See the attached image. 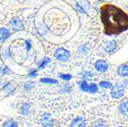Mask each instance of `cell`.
I'll list each match as a JSON object with an SVG mask.
<instances>
[{"label":"cell","instance_id":"obj_10","mask_svg":"<svg viewBox=\"0 0 128 127\" xmlns=\"http://www.w3.org/2000/svg\"><path fill=\"white\" fill-rule=\"evenodd\" d=\"M30 105L29 103H24L20 108V114L22 116H27L30 114Z\"/></svg>","mask_w":128,"mask_h":127},{"label":"cell","instance_id":"obj_4","mask_svg":"<svg viewBox=\"0 0 128 127\" xmlns=\"http://www.w3.org/2000/svg\"><path fill=\"white\" fill-rule=\"evenodd\" d=\"M11 26H12V29H13L14 32L21 30L24 28V22H22V21L21 19H19V18H14V19L11 21Z\"/></svg>","mask_w":128,"mask_h":127},{"label":"cell","instance_id":"obj_17","mask_svg":"<svg viewBox=\"0 0 128 127\" xmlns=\"http://www.w3.org/2000/svg\"><path fill=\"white\" fill-rule=\"evenodd\" d=\"M40 82H44V83H51V84H56V83H58V80H54V79H50V78L40 79Z\"/></svg>","mask_w":128,"mask_h":127},{"label":"cell","instance_id":"obj_3","mask_svg":"<svg viewBox=\"0 0 128 127\" xmlns=\"http://www.w3.org/2000/svg\"><path fill=\"white\" fill-rule=\"evenodd\" d=\"M124 88L123 86L119 84H116L115 85L112 90H111V96L113 98H116V100H118V98H121L124 95Z\"/></svg>","mask_w":128,"mask_h":127},{"label":"cell","instance_id":"obj_15","mask_svg":"<svg viewBox=\"0 0 128 127\" xmlns=\"http://www.w3.org/2000/svg\"><path fill=\"white\" fill-rule=\"evenodd\" d=\"M3 127H18V124L13 119H8L3 124Z\"/></svg>","mask_w":128,"mask_h":127},{"label":"cell","instance_id":"obj_21","mask_svg":"<svg viewBox=\"0 0 128 127\" xmlns=\"http://www.w3.org/2000/svg\"><path fill=\"white\" fill-rule=\"evenodd\" d=\"M89 91H90V92H92V93H95V92H97V91H98V86H97L95 83H92V84H90Z\"/></svg>","mask_w":128,"mask_h":127},{"label":"cell","instance_id":"obj_9","mask_svg":"<svg viewBox=\"0 0 128 127\" xmlns=\"http://www.w3.org/2000/svg\"><path fill=\"white\" fill-rule=\"evenodd\" d=\"M71 127H85V121L82 117H77L73 121Z\"/></svg>","mask_w":128,"mask_h":127},{"label":"cell","instance_id":"obj_18","mask_svg":"<svg viewBox=\"0 0 128 127\" xmlns=\"http://www.w3.org/2000/svg\"><path fill=\"white\" fill-rule=\"evenodd\" d=\"M100 87L102 88H105V89H108V88H111L112 87V84L108 82H105V80H102L100 82Z\"/></svg>","mask_w":128,"mask_h":127},{"label":"cell","instance_id":"obj_25","mask_svg":"<svg viewBox=\"0 0 128 127\" xmlns=\"http://www.w3.org/2000/svg\"><path fill=\"white\" fill-rule=\"evenodd\" d=\"M29 75H30V77L37 76V71L36 70H32L30 72H29Z\"/></svg>","mask_w":128,"mask_h":127},{"label":"cell","instance_id":"obj_27","mask_svg":"<svg viewBox=\"0 0 128 127\" xmlns=\"http://www.w3.org/2000/svg\"><path fill=\"white\" fill-rule=\"evenodd\" d=\"M0 85H1V82H0Z\"/></svg>","mask_w":128,"mask_h":127},{"label":"cell","instance_id":"obj_22","mask_svg":"<svg viewBox=\"0 0 128 127\" xmlns=\"http://www.w3.org/2000/svg\"><path fill=\"white\" fill-rule=\"evenodd\" d=\"M60 77L63 79V80H69L72 76H71L70 74H60Z\"/></svg>","mask_w":128,"mask_h":127},{"label":"cell","instance_id":"obj_12","mask_svg":"<svg viewBox=\"0 0 128 127\" xmlns=\"http://www.w3.org/2000/svg\"><path fill=\"white\" fill-rule=\"evenodd\" d=\"M116 48V43L115 40L109 41L107 44V46H106V50H107L108 52H109V53H112Z\"/></svg>","mask_w":128,"mask_h":127},{"label":"cell","instance_id":"obj_5","mask_svg":"<svg viewBox=\"0 0 128 127\" xmlns=\"http://www.w3.org/2000/svg\"><path fill=\"white\" fill-rule=\"evenodd\" d=\"M95 68L100 72H106L108 68V66L107 62L104 60H98L95 64Z\"/></svg>","mask_w":128,"mask_h":127},{"label":"cell","instance_id":"obj_7","mask_svg":"<svg viewBox=\"0 0 128 127\" xmlns=\"http://www.w3.org/2000/svg\"><path fill=\"white\" fill-rule=\"evenodd\" d=\"M41 122H42V125L44 127H52L54 124V121L52 120L51 117H50V114H44Z\"/></svg>","mask_w":128,"mask_h":127},{"label":"cell","instance_id":"obj_6","mask_svg":"<svg viewBox=\"0 0 128 127\" xmlns=\"http://www.w3.org/2000/svg\"><path fill=\"white\" fill-rule=\"evenodd\" d=\"M10 35H11L10 30L7 28H4V27L0 28V41L1 42L6 41L10 37Z\"/></svg>","mask_w":128,"mask_h":127},{"label":"cell","instance_id":"obj_11","mask_svg":"<svg viewBox=\"0 0 128 127\" xmlns=\"http://www.w3.org/2000/svg\"><path fill=\"white\" fill-rule=\"evenodd\" d=\"M118 74L120 76H127L128 75V66L122 64L118 67Z\"/></svg>","mask_w":128,"mask_h":127},{"label":"cell","instance_id":"obj_1","mask_svg":"<svg viewBox=\"0 0 128 127\" xmlns=\"http://www.w3.org/2000/svg\"><path fill=\"white\" fill-rule=\"evenodd\" d=\"M101 21L105 33L116 35L128 29V14L112 4H105L100 8Z\"/></svg>","mask_w":128,"mask_h":127},{"label":"cell","instance_id":"obj_23","mask_svg":"<svg viewBox=\"0 0 128 127\" xmlns=\"http://www.w3.org/2000/svg\"><path fill=\"white\" fill-rule=\"evenodd\" d=\"M3 56H4V58H8L10 56V54H9V51L7 48H6L4 51H3Z\"/></svg>","mask_w":128,"mask_h":127},{"label":"cell","instance_id":"obj_26","mask_svg":"<svg viewBox=\"0 0 128 127\" xmlns=\"http://www.w3.org/2000/svg\"><path fill=\"white\" fill-rule=\"evenodd\" d=\"M96 127H107V125H106L105 123H103V122H100V123H98L96 124Z\"/></svg>","mask_w":128,"mask_h":127},{"label":"cell","instance_id":"obj_14","mask_svg":"<svg viewBox=\"0 0 128 127\" xmlns=\"http://www.w3.org/2000/svg\"><path fill=\"white\" fill-rule=\"evenodd\" d=\"M119 110L122 114L128 116V102H123L119 106Z\"/></svg>","mask_w":128,"mask_h":127},{"label":"cell","instance_id":"obj_8","mask_svg":"<svg viewBox=\"0 0 128 127\" xmlns=\"http://www.w3.org/2000/svg\"><path fill=\"white\" fill-rule=\"evenodd\" d=\"M15 89V86L14 85V83H12L11 82H7L4 83V85L3 86V90L7 94H10L11 92H13Z\"/></svg>","mask_w":128,"mask_h":127},{"label":"cell","instance_id":"obj_2","mask_svg":"<svg viewBox=\"0 0 128 127\" xmlns=\"http://www.w3.org/2000/svg\"><path fill=\"white\" fill-rule=\"evenodd\" d=\"M55 56L56 58L59 61H62V62H66L68 60L69 56H70V53H69L68 50H66L64 48H58L56 50L55 52Z\"/></svg>","mask_w":128,"mask_h":127},{"label":"cell","instance_id":"obj_16","mask_svg":"<svg viewBox=\"0 0 128 127\" xmlns=\"http://www.w3.org/2000/svg\"><path fill=\"white\" fill-rule=\"evenodd\" d=\"M34 86H35L34 82H26L25 84H24V89L25 90H30L32 88H34Z\"/></svg>","mask_w":128,"mask_h":127},{"label":"cell","instance_id":"obj_20","mask_svg":"<svg viewBox=\"0 0 128 127\" xmlns=\"http://www.w3.org/2000/svg\"><path fill=\"white\" fill-rule=\"evenodd\" d=\"M81 88L83 91H89V90H90V85L88 84L86 82H82L81 85Z\"/></svg>","mask_w":128,"mask_h":127},{"label":"cell","instance_id":"obj_19","mask_svg":"<svg viewBox=\"0 0 128 127\" xmlns=\"http://www.w3.org/2000/svg\"><path fill=\"white\" fill-rule=\"evenodd\" d=\"M50 61H51V60H50V58H48V57H46L45 59L42 61V63H41V64L40 66V67H38V68H40V69H43V68L47 66V64H48Z\"/></svg>","mask_w":128,"mask_h":127},{"label":"cell","instance_id":"obj_13","mask_svg":"<svg viewBox=\"0 0 128 127\" xmlns=\"http://www.w3.org/2000/svg\"><path fill=\"white\" fill-rule=\"evenodd\" d=\"M12 72L8 68V66H4V64H0V74L2 75H8V74H11Z\"/></svg>","mask_w":128,"mask_h":127},{"label":"cell","instance_id":"obj_24","mask_svg":"<svg viewBox=\"0 0 128 127\" xmlns=\"http://www.w3.org/2000/svg\"><path fill=\"white\" fill-rule=\"evenodd\" d=\"M26 44V50L29 52V51L30 50V48H32V44H30V41H29V40H27L25 42Z\"/></svg>","mask_w":128,"mask_h":127}]
</instances>
